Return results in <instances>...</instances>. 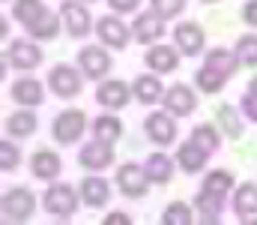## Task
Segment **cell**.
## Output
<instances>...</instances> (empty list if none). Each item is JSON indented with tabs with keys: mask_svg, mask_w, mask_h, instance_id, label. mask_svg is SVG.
<instances>
[{
	"mask_svg": "<svg viewBox=\"0 0 257 225\" xmlns=\"http://www.w3.org/2000/svg\"><path fill=\"white\" fill-rule=\"evenodd\" d=\"M0 210H3V219L6 222H27L33 216V210H36V198L24 186H15V189H6L3 192Z\"/></svg>",
	"mask_w": 257,
	"mask_h": 225,
	"instance_id": "1",
	"label": "cell"
},
{
	"mask_svg": "<svg viewBox=\"0 0 257 225\" xmlns=\"http://www.w3.org/2000/svg\"><path fill=\"white\" fill-rule=\"evenodd\" d=\"M45 210L57 219H69L75 210H78V192L69 186V183H51L45 198H42Z\"/></svg>",
	"mask_w": 257,
	"mask_h": 225,
	"instance_id": "2",
	"label": "cell"
},
{
	"mask_svg": "<svg viewBox=\"0 0 257 225\" xmlns=\"http://www.w3.org/2000/svg\"><path fill=\"white\" fill-rule=\"evenodd\" d=\"M87 129V114L78 111V108H69V111H60L54 117V126H51V135L60 141V144H75Z\"/></svg>",
	"mask_w": 257,
	"mask_h": 225,
	"instance_id": "3",
	"label": "cell"
},
{
	"mask_svg": "<svg viewBox=\"0 0 257 225\" xmlns=\"http://www.w3.org/2000/svg\"><path fill=\"white\" fill-rule=\"evenodd\" d=\"M150 174H147V168L144 165H135V162H126V165H120V171H117V186H120V192L126 195V198H144L147 195V189H150Z\"/></svg>",
	"mask_w": 257,
	"mask_h": 225,
	"instance_id": "4",
	"label": "cell"
},
{
	"mask_svg": "<svg viewBox=\"0 0 257 225\" xmlns=\"http://www.w3.org/2000/svg\"><path fill=\"white\" fill-rule=\"evenodd\" d=\"M60 15H63L66 33L75 36V39H81V36H87L93 30V18H90L87 6L81 0H66L63 6H60Z\"/></svg>",
	"mask_w": 257,
	"mask_h": 225,
	"instance_id": "5",
	"label": "cell"
},
{
	"mask_svg": "<svg viewBox=\"0 0 257 225\" xmlns=\"http://www.w3.org/2000/svg\"><path fill=\"white\" fill-rule=\"evenodd\" d=\"M6 63H12L21 72H30L42 63V48H36L27 39H12V45L6 48Z\"/></svg>",
	"mask_w": 257,
	"mask_h": 225,
	"instance_id": "6",
	"label": "cell"
},
{
	"mask_svg": "<svg viewBox=\"0 0 257 225\" xmlns=\"http://www.w3.org/2000/svg\"><path fill=\"white\" fill-rule=\"evenodd\" d=\"M162 102H165V108H168L174 117H189L194 108H197V96H194V90L189 84H171V87L165 90Z\"/></svg>",
	"mask_w": 257,
	"mask_h": 225,
	"instance_id": "7",
	"label": "cell"
},
{
	"mask_svg": "<svg viewBox=\"0 0 257 225\" xmlns=\"http://www.w3.org/2000/svg\"><path fill=\"white\" fill-rule=\"evenodd\" d=\"M48 87L54 90V96L60 99H75L81 93V75L75 72L72 66L66 63H57L51 72H48Z\"/></svg>",
	"mask_w": 257,
	"mask_h": 225,
	"instance_id": "8",
	"label": "cell"
},
{
	"mask_svg": "<svg viewBox=\"0 0 257 225\" xmlns=\"http://www.w3.org/2000/svg\"><path fill=\"white\" fill-rule=\"evenodd\" d=\"M144 129H147L150 141H156V144H174V138H177V123H174L171 111H153L144 120Z\"/></svg>",
	"mask_w": 257,
	"mask_h": 225,
	"instance_id": "9",
	"label": "cell"
},
{
	"mask_svg": "<svg viewBox=\"0 0 257 225\" xmlns=\"http://www.w3.org/2000/svg\"><path fill=\"white\" fill-rule=\"evenodd\" d=\"M96 33H99L102 45H108V48H126L128 45V27L117 15H102L96 21Z\"/></svg>",
	"mask_w": 257,
	"mask_h": 225,
	"instance_id": "10",
	"label": "cell"
},
{
	"mask_svg": "<svg viewBox=\"0 0 257 225\" xmlns=\"http://www.w3.org/2000/svg\"><path fill=\"white\" fill-rule=\"evenodd\" d=\"M132 33H135V39H138V42H144V45H153V42H156V39H162V33H165L162 15H159L156 9H150V12H141V15L132 21Z\"/></svg>",
	"mask_w": 257,
	"mask_h": 225,
	"instance_id": "11",
	"label": "cell"
},
{
	"mask_svg": "<svg viewBox=\"0 0 257 225\" xmlns=\"http://www.w3.org/2000/svg\"><path fill=\"white\" fill-rule=\"evenodd\" d=\"M78 66L84 69L87 78H102V75H108V69H111V57H108L105 48L87 45V48L78 51Z\"/></svg>",
	"mask_w": 257,
	"mask_h": 225,
	"instance_id": "12",
	"label": "cell"
},
{
	"mask_svg": "<svg viewBox=\"0 0 257 225\" xmlns=\"http://www.w3.org/2000/svg\"><path fill=\"white\" fill-rule=\"evenodd\" d=\"M78 162L84 165V168H90V171H102V168H108L111 162H114V150L111 144H105V141H93V144H84L81 153H78Z\"/></svg>",
	"mask_w": 257,
	"mask_h": 225,
	"instance_id": "13",
	"label": "cell"
},
{
	"mask_svg": "<svg viewBox=\"0 0 257 225\" xmlns=\"http://www.w3.org/2000/svg\"><path fill=\"white\" fill-rule=\"evenodd\" d=\"M60 168L63 165H60V156L54 150H36L30 156V174L36 180H54L60 174Z\"/></svg>",
	"mask_w": 257,
	"mask_h": 225,
	"instance_id": "14",
	"label": "cell"
},
{
	"mask_svg": "<svg viewBox=\"0 0 257 225\" xmlns=\"http://www.w3.org/2000/svg\"><path fill=\"white\" fill-rule=\"evenodd\" d=\"M128 87L126 81H105V84H99V90H96V99H99V105H105V108H111V111H117V108H126L128 105Z\"/></svg>",
	"mask_w": 257,
	"mask_h": 225,
	"instance_id": "15",
	"label": "cell"
},
{
	"mask_svg": "<svg viewBox=\"0 0 257 225\" xmlns=\"http://www.w3.org/2000/svg\"><path fill=\"white\" fill-rule=\"evenodd\" d=\"M174 39H177L180 51H183V54H189V57H194V54H200V51H203V30L197 27V21L177 24Z\"/></svg>",
	"mask_w": 257,
	"mask_h": 225,
	"instance_id": "16",
	"label": "cell"
},
{
	"mask_svg": "<svg viewBox=\"0 0 257 225\" xmlns=\"http://www.w3.org/2000/svg\"><path fill=\"white\" fill-rule=\"evenodd\" d=\"M81 198H84L87 207H105L108 198H111L108 180H102V177H87V180H81Z\"/></svg>",
	"mask_w": 257,
	"mask_h": 225,
	"instance_id": "17",
	"label": "cell"
},
{
	"mask_svg": "<svg viewBox=\"0 0 257 225\" xmlns=\"http://www.w3.org/2000/svg\"><path fill=\"white\" fill-rule=\"evenodd\" d=\"M206 159H209V150L200 147L197 141H186V144H180V150H177V162H180V168L189 171V174L200 171V168L206 165Z\"/></svg>",
	"mask_w": 257,
	"mask_h": 225,
	"instance_id": "18",
	"label": "cell"
},
{
	"mask_svg": "<svg viewBox=\"0 0 257 225\" xmlns=\"http://www.w3.org/2000/svg\"><path fill=\"white\" fill-rule=\"evenodd\" d=\"M144 60H147V66H150L153 72H174L177 63H180V54H177L171 45H156V48H150V51L144 54Z\"/></svg>",
	"mask_w": 257,
	"mask_h": 225,
	"instance_id": "19",
	"label": "cell"
},
{
	"mask_svg": "<svg viewBox=\"0 0 257 225\" xmlns=\"http://www.w3.org/2000/svg\"><path fill=\"white\" fill-rule=\"evenodd\" d=\"M9 96L18 102V105H39L45 96H42V84L36 78H21L9 87Z\"/></svg>",
	"mask_w": 257,
	"mask_h": 225,
	"instance_id": "20",
	"label": "cell"
},
{
	"mask_svg": "<svg viewBox=\"0 0 257 225\" xmlns=\"http://www.w3.org/2000/svg\"><path fill=\"white\" fill-rule=\"evenodd\" d=\"M233 210H236L239 219L257 216V186L254 183H242V186L233 192Z\"/></svg>",
	"mask_w": 257,
	"mask_h": 225,
	"instance_id": "21",
	"label": "cell"
},
{
	"mask_svg": "<svg viewBox=\"0 0 257 225\" xmlns=\"http://www.w3.org/2000/svg\"><path fill=\"white\" fill-rule=\"evenodd\" d=\"M135 96H138V102L153 105L165 96V87L156 75H141V78H135Z\"/></svg>",
	"mask_w": 257,
	"mask_h": 225,
	"instance_id": "22",
	"label": "cell"
},
{
	"mask_svg": "<svg viewBox=\"0 0 257 225\" xmlns=\"http://www.w3.org/2000/svg\"><path fill=\"white\" fill-rule=\"evenodd\" d=\"M147 174H150V180L153 183H171V177H174V162H171V156H165V153H150V159H147Z\"/></svg>",
	"mask_w": 257,
	"mask_h": 225,
	"instance_id": "23",
	"label": "cell"
},
{
	"mask_svg": "<svg viewBox=\"0 0 257 225\" xmlns=\"http://www.w3.org/2000/svg\"><path fill=\"white\" fill-rule=\"evenodd\" d=\"M36 126H39V120L30 111H18V114H9L6 117V132L12 138H27V135L36 132Z\"/></svg>",
	"mask_w": 257,
	"mask_h": 225,
	"instance_id": "24",
	"label": "cell"
},
{
	"mask_svg": "<svg viewBox=\"0 0 257 225\" xmlns=\"http://www.w3.org/2000/svg\"><path fill=\"white\" fill-rule=\"evenodd\" d=\"M93 135H96L99 141H105V144H114V141H120V135H123V123H120L114 114H102V117L93 120Z\"/></svg>",
	"mask_w": 257,
	"mask_h": 225,
	"instance_id": "25",
	"label": "cell"
},
{
	"mask_svg": "<svg viewBox=\"0 0 257 225\" xmlns=\"http://www.w3.org/2000/svg\"><path fill=\"white\" fill-rule=\"evenodd\" d=\"M230 75H224L221 69H215V66H209V63H203L197 72H194V84L203 90V93H218L221 87H224V81H227Z\"/></svg>",
	"mask_w": 257,
	"mask_h": 225,
	"instance_id": "26",
	"label": "cell"
},
{
	"mask_svg": "<svg viewBox=\"0 0 257 225\" xmlns=\"http://www.w3.org/2000/svg\"><path fill=\"white\" fill-rule=\"evenodd\" d=\"M200 189H203V192H209V195H215V198H221V201H224V198H227V192H230V189H233V174H230V171H221V168H218V171H209V174H206V180H203V186H200Z\"/></svg>",
	"mask_w": 257,
	"mask_h": 225,
	"instance_id": "27",
	"label": "cell"
},
{
	"mask_svg": "<svg viewBox=\"0 0 257 225\" xmlns=\"http://www.w3.org/2000/svg\"><path fill=\"white\" fill-rule=\"evenodd\" d=\"M45 12H48V9H45V3H42V0H15V6H12L15 21H21L24 27L36 24Z\"/></svg>",
	"mask_w": 257,
	"mask_h": 225,
	"instance_id": "28",
	"label": "cell"
},
{
	"mask_svg": "<svg viewBox=\"0 0 257 225\" xmlns=\"http://www.w3.org/2000/svg\"><path fill=\"white\" fill-rule=\"evenodd\" d=\"M60 18H63V15H54V12L48 9L36 24L27 27V33H30L33 39H54V36L60 33Z\"/></svg>",
	"mask_w": 257,
	"mask_h": 225,
	"instance_id": "29",
	"label": "cell"
},
{
	"mask_svg": "<svg viewBox=\"0 0 257 225\" xmlns=\"http://www.w3.org/2000/svg\"><path fill=\"white\" fill-rule=\"evenodd\" d=\"M221 198H215V195H209V192H197L194 195V207H197V213H200V219L203 222H218V216H221Z\"/></svg>",
	"mask_w": 257,
	"mask_h": 225,
	"instance_id": "30",
	"label": "cell"
},
{
	"mask_svg": "<svg viewBox=\"0 0 257 225\" xmlns=\"http://www.w3.org/2000/svg\"><path fill=\"white\" fill-rule=\"evenodd\" d=\"M236 57H239V66H245V69H257V36L254 33H245V36H239V42H236Z\"/></svg>",
	"mask_w": 257,
	"mask_h": 225,
	"instance_id": "31",
	"label": "cell"
},
{
	"mask_svg": "<svg viewBox=\"0 0 257 225\" xmlns=\"http://www.w3.org/2000/svg\"><path fill=\"white\" fill-rule=\"evenodd\" d=\"M215 117H218V123H221V129H224V135L227 138H239L242 135V123H239V117H236V108L233 105H218L215 108Z\"/></svg>",
	"mask_w": 257,
	"mask_h": 225,
	"instance_id": "32",
	"label": "cell"
},
{
	"mask_svg": "<svg viewBox=\"0 0 257 225\" xmlns=\"http://www.w3.org/2000/svg\"><path fill=\"white\" fill-rule=\"evenodd\" d=\"M206 63H209V66H215V69H221L224 75H233V72H236V66H239V57H236V51L212 48V51L206 54Z\"/></svg>",
	"mask_w": 257,
	"mask_h": 225,
	"instance_id": "33",
	"label": "cell"
},
{
	"mask_svg": "<svg viewBox=\"0 0 257 225\" xmlns=\"http://www.w3.org/2000/svg\"><path fill=\"white\" fill-rule=\"evenodd\" d=\"M162 222L165 225H192V207L186 201H174V204L165 207Z\"/></svg>",
	"mask_w": 257,
	"mask_h": 225,
	"instance_id": "34",
	"label": "cell"
},
{
	"mask_svg": "<svg viewBox=\"0 0 257 225\" xmlns=\"http://www.w3.org/2000/svg\"><path fill=\"white\" fill-rule=\"evenodd\" d=\"M192 141H197L200 147H206L209 153L221 144V138H218V132H215V126H209V123H197L192 129Z\"/></svg>",
	"mask_w": 257,
	"mask_h": 225,
	"instance_id": "35",
	"label": "cell"
},
{
	"mask_svg": "<svg viewBox=\"0 0 257 225\" xmlns=\"http://www.w3.org/2000/svg\"><path fill=\"white\" fill-rule=\"evenodd\" d=\"M18 162H21V150H18V144L0 141V168H3V171H15Z\"/></svg>",
	"mask_w": 257,
	"mask_h": 225,
	"instance_id": "36",
	"label": "cell"
},
{
	"mask_svg": "<svg viewBox=\"0 0 257 225\" xmlns=\"http://www.w3.org/2000/svg\"><path fill=\"white\" fill-rule=\"evenodd\" d=\"M150 3L162 18H174V15H180L186 9V0H150Z\"/></svg>",
	"mask_w": 257,
	"mask_h": 225,
	"instance_id": "37",
	"label": "cell"
},
{
	"mask_svg": "<svg viewBox=\"0 0 257 225\" xmlns=\"http://www.w3.org/2000/svg\"><path fill=\"white\" fill-rule=\"evenodd\" d=\"M242 114H245L248 120H254V123H257V93H251V90L242 96Z\"/></svg>",
	"mask_w": 257,
	"mask_h": 225,
	"instance_id": "38",
	"label": "cell"
},
{
	"mask_svg": "<svg viewBox=\"0 0 257 225\" xmlns=\"http://www.w3.org/2000/svg\"><path fill=\"white\" fill-rule=\"evenodd\" d=\"M108 6H111L117 15H128V12H135V9L141 6V0H108Z\"/></svg>",
	"mask_w": 257,
	"mask_h": 225,
	"instance_id": "39",
	"label": "cell"
},
{
	"mask_svg": "<svg viewBox=\"0 0 257 225\" xmlns=\"http://www.w3.org/2000/svg\"><path fill=\"white\" fill-rule=\"evenodd\" d=\"M242 15H245V21H248L251 27H257V0H248V3H245Z\"/></svg>",
	"mask_w": 257,
	"mask_h": 225,
	"instance_id": "40",
	"label": "cell"
},
{
	"mask_svg": "<svg viewBox=\"0 0 257 225\" xmlns=\"http://www.w3.org/2000/svg\"><path fill=\"white\" fill-rule=\"evenodd\" d=\"M105 225H132V219H128L123 210H117V213H111V216H105Z\"/></svg>",
	"mask_w": 257,
	"mask_h": 225,
	"instance_id": "41",
	"label": "cell"
},
{
	"mask_svg": "<svg viewBox=\"0 0 257 225\" xmlns=\"http://www.w3.org/2000/svg\"><path fill=\"white\" fill-rule=\"evenodd\" d=\"M248 90H251V93H257V78H251V84H248Z\"/></svg>",
	"mask_w": 257,
	"mask_h": 225,
	"instance_id": "42",
	"label": "cell"
},
{
	"mask_svg": "<svg viewBox=\"0 0 257 225\" xmlns=\"http://www.w3.org/2000/svg\"><path fill=\"white\" fill-rule=\"evenodd\" d=\"M84 3H93V0H84Z\"/></svg>",
	"mask_w": 257,
	"mask_h": 225,
	"instance_id": "43",
	"label": "cell"
},
{
	"mask_svg": "<svg viewBox=\"0 0 257 225\" xmlns=\"http://www.w3.org/2000/svg\"><path fill=\"white\" fill-rule=\"evenodd\" d=\"M206 3H215V0H206Z\"/></svg>",
	"mask_w": 257,
	"mask_h": 225,
	"instance_id": "44",
	"label": "cell"
}]
</instances>
